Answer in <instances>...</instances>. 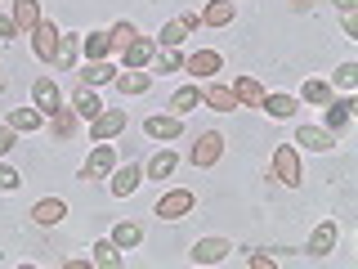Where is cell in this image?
<instances>
[{"label": "cell", "instance_id": "obj_1", "mask_svg": "<svg viewBox=\"0 0 358 269\" xmlns=\"http://www.w3.org/2000/svg\"><path fill=\"white\" fill-rule=\"evenodd\" d=\"M112 166H117V153H112V144L103 139V144H94V153H90V162L81 166V179L90 184V179H103Z\"/></svg>", "mask_w": 358, "mask_h": 269}, {"label": "cell", "instance_id": "obj_2", "mask_svg": "<svg viewBox=\"0 0 358 269\" xmlns=\"http://www.w3.org/2000/svg\"><path fill=\"white\" fill-rule=\"evenodd\" d=\"M188 157H193V166H215L220 157H224V134L220 130H206L193 144V153H188Z\"/></svg>", "mask_w": 358, "mask_h": 269}, {"label": "cell", "instance_id": "obj_3", "mask_svg": "<svg viewBox=\"0 0 358 269\" xmlns=\"http://www.w3.org/2000/svg\"><path fill=\"white\" fill-rule=\"evenodd\" d=\"M121 130H126V112H121V108H103L94 121H90L94 144H103V139H112V134H121Z\"/></svg>", "mask_w": 358, "mask_h": 269}, {"label": "cell", "instance_id": "obj_4", "mask_svg": "<svg viewBox=\"0 0 358 269\" xmlns=\"http://www.w3.org/2000/svg\"><path fill=\"white\" fill-rule=\"evenodd\" d=\"M273 179H278V184H287V188H296V184H300V157L291 153L287 144L273 153Z\"/></svg>", "mask_w": 358, "mask_h": 269}, {"label": "cell", "instance_id": "obj_5", "mask_svg": "<svg viewBox=\"0 0 358 269\" xmlns=\"http://www.w3.org/2000/svg\"><path fill=\"white\" fill-rule=\"evenodd\" d=\"M31 45H36V59L54 63V59H59V27L41 18V22H36V32H31Z\"/></svg>", "mask_w": 358, "mask_h": 269}, {"label": "cell", "instance_id": "obj_6", "mask_svg": "<svg viewBox=\"0 0 358 269\" xmlns=\"http://www.w3.org/2000/svg\"><path fill=\"white\" fill-rule=\"evenodd\" d=\"M188 211H193V193H188V188H175V193H166L157 202V216L162 220H184Z\"/></svg>", "mask_w": 358, "mask_h": 269}, {"label": "cell", "instance_id": "obj_7", "mask_svg": "<svg viewBox=\"0 0 358 269\" xmlns=\"http://www.w3.org/2000/svg\"><path fill=\"white\" fill-rule=\"evenodd\" d=\"M31 99H36V108H41V112H50V117L63 108V95H59V85H54L50 76H41V81L31 85Z\"/></svg>", "mask_w": 358, "mask_h": 269}, {"label": "cell", "instance_id": "obj_8", "mask_svg": "<svg viewBox=\"0 0 358 269\" xmlns=\"http://www.w3.org/2000/svg\"><path fill=\"white\" fill-rule=\"evenodd\" d=\"M296 144H305V149H313V153H331L336 149V134L322 130V126H300L296 130Z\"/></svg>", "mask_w": 358, "mask_h": 269}, {"label": "cell", "instance_id": "obj_9", "mask_svg": "<svg viewBox=\"0 0 358 269\" xmlns=\"http://www.w3.org/2000/svg\"><path fill=\"white\" fill-rule=\"evenodd\" d=\"M229 251H233V247L224 242V238H201V242L193 247V261H197V265H220Z\"/></svg>", "mask_w": 358, "mask_h": 269}, {"label": "cell", "instance_id": "obj_10", "mask_svg": "<svg viewBox=\"0 0 358 269\" xmlns=\"http://www.w3.org/2000/svg\"><path fill=\"white\" fill-rule=\"evenodd\" d=\"M197 27V14H179V18H171L162 27V45H184V36Z\"/></svg>", "mask_w": 358, "mask_h": 269}, {"label": "cell", "instance_id": "obj_11", "mask_svg": "<svg viewBox=\"0 0 358 269\" xmlns=\"http://www.w3.org/2000/svg\"><path fill=\"white\" fill-rule=\"evenodd\" d=\"M220 67H224V59H220V54H215V50H197V54H193V59H188V63H184V72H193V76H215V72H220Z\"/></svg>", "mask_w": 358, "mask_h": 269}, {"label": "cell", "instance_id": "obj_12", "mask_svg": "<svg viewBox=\"0 0 358 269\" xmlns=\"http://www.w3.org/2000/svg\"><path fill=\"white\" fill-rule=\"evenodd\" d=\"M233 99H238V104H246V108H260V104H264V85L255 81V76H238Z\"/></svg>", "mask_w": 358, "mask_h": 269}, {"label": "cell", "instance_id": "obj_13", "mask_svg": "<svg viewBox=\"0 0 358 269\" xmlns=\"http://www.w3.org/2000/svg\"><path fill=\"white\" fill-rule=\"evenodd\" d=\"M179 130H184L179 117H148L143 121V134H152V139H179Z\"/></svg>", "mask_w": 358, "mask_h": 269}, {"label": "cell", "instance_id": "obj_14", "mask_svg": "<svg viewBox=\"0 0 358 269\" xmlns=\"http://www.w3.org/2000/svg\"><path fill=\"white\" fill-rule=\"evenodd\" d=\"M268 117H278V121H287V117H296L300 104H296V95H264V104H260Z\"/></svg>", "mask_w": 358, "mask_h": 269}, {"label": "cell", "instance_id": "obj_15", "mask_svg": "<svg viewBox=\"0 0 358 269\" xmlns=\"http://www.w3.org/2000/svg\"><path fill=\"white\" fill-rule=\"evenodd\" d=\"M63 216H67V207H63L59 198H45V202H36V207H31V220L45 224V229H50V224H59Z\"/></svg>", "mask_w": 358, "mask_h": 269}, {"label": "cell", "instance_id": "obj_16", "mask_svg": "<svg viewBox=\"0 0 358 269\" xmlns=\"http://www.w3.org/2000/svg\"><path fill=\"white\" fill-rule=\"evenodd\" d=\"M5 126H14V130H41L45 126V112L41 108H14L5 117Z\"/></svg>", "mask_w": 358, "mask_h": 269}, {"label": "cell", "instance_id": "obj_17", "mask_svg": "<svg viewBox=\"0 0 358 269\" xmlns=\"http://www.w3.org/2000/svg\"><path fill=\"white\" fill-rule=\"evenodd\" d=\"M331 247H336V224H331V220H322L318 229H313V238H309V256H318V261H322Z\"/></svg>", "mask_w": 358, "mask_h": 269}, {"label": "cell", "instance_id": "obj_18", "mask_svg": "<svg viewBox=\"0 0 358 269\" xmlns=\"http://www.w3.org/2000/svg\"><path fill=\"white\" fill-rule=\"evenodd\" d=\"M152 54H157V45H152L148 36H134V41L126 45V63H130V67H148Z\"/></svg>", "mask_w": 358, "mask_h": 269}, {"label": "cell", "instance_id": "obj_19", "mask_svg": "<svg viewBox=\"0 0 358 269\" xmlns=\"http://www.w3.org/2000/svg\"><path fill=\"white\" fill-rule=\"evenodd\" d=\"M139 179H143L139 166H121V171L112 175V193H117V198H130L134 188H139Z\"/></svg>", "mask_w": 358, "mask_h": 269}, {"label": "cell", "instance_id": "obj_20", "mask_svg": "<svg viewBox=\"0 0 358 269\" xmlns=\"http://www.w3.org/2000/svg\"><path fill=\"white\" fill-rule=\"evenodd\" d=\"M36 22H41L36 0H18V5H14V27L18 32H36Z\"/></svg>", "mask_w": 358, "mask_h": 269}, {"label": "cell", "instance_id": "obj_21", "mask_svg": "<svg viewBox=\"0 0 358 269\" xmlns=\"http://www.w3.org/2000/svg\"><path fill=\"white\" fill-rule=\"evenodd\" d=\"M350 112H354L350 99H331V104H327V130H331V134L345 130V126H350Z\"/></svg>", "mask_w": 358, "mask_h": 269}, {"label": "cell", "instance_id": "obj_22", "mask_svg": "<svg viewBox=\"0 0 358 269\" xmlns=\"http://www.w3.org/2000/svg\"><path fill=\"white\" fill-rule=\"evenodd\" d=\"M117 81L121 95H143L148 90V72H139V67H130V72H121V76H112Z\"/></svg>", "mask_w": 358, "mask_h": 269}, {"label": "cell", "instance_id": "obj_23", "mask_svg": "<svg viewBox=\"0 0 358 269\" xmlns=\"http://www.w3.org/2000/svg\"><path fill=\"white\" fill-rule=\"evenodd\" d=\"M201 22H206V27H224V22H233V5H229V0H210V5L201 9Z\"/></svg>", "mask_w": 358, "mask_h": 269}, {"label": "cell", "instance_id": "obj_24", "mask_svg": "<svg viewBox=\"0 0 358 269\" xmlns=\"http://www.w3.org/2000/svg\"><path fill=\"white\" fill-rule=\"evenodd\" d=\"M201 99H206V104L215 108V112H238V99H233V90H229V85H210Z\"/></svg>", "mask_w": 358, "mask_h": 269}, {"label": "cell", "instance_id": "obj_25", "mask_svg": "<svg viewBox=\"0 0 358 269\" xmlns=\"http://www.w3.org/2000/svg\"><path fill=\"white\" fill-rule=\"evenodd\" d=\"M72 112H76V117H85V121H94L99 112H103V104H99V99L90 95V85H85V90H76V99H72Z\"/></svg>", "mask_w": 358, "mask_h": 269}, {"label": "cell", "instance_id": "obj_26", "mask_svg": "<svg viewBox=\"0 0 358 269\" xmlns=\"http://www.w3.org/2000/svg\"><path fill=\"white\" fill-rule=\"evenodd\" d=\"M94 265H99V269H117V265H121V247L112 242V238L94 242Z\"/></svg>", "mask_w": 358, "mask_h": 269}, {"label": "cell", "instance_id": "obj_27", "mask_svg": "<svg viewBox=\"0 0 358 269\" xmlns=\"http://www.w3.org/2000/svg\"><path fill=\"white\" fill-rule=\"evenodd\" d=\"M184 63H188V59L179 54V45H166L162 54H152V67H157V72H179Z\"/></svg>", "mask_w": 358, "mask_h": 269}, {"label": "cell", "instance_id": "obj_28", "mask_svg": "<svg viewBox=\"0 0 358 269\" xmlns=\"http://www.w3.org/2000/svg\"><path fill=\"white\" fill-rule=\"evenodd\" d=\"M112 242H117V247H139L143 242V229L134 220H121L117 229H112Z\"/></svg>", "mask_w": 358, "mask_h": 269}, {"label": "cell", "instance_id": "obj_29", "mask_svg": "<svg viewBox=\"0 0 358 269\" xmlns=\"http://www.w3.org/2000/svg\"><path fill=\"white\" fill-rule=\"evenodd\" d=\"M175 162H179V157H175L171 149H162V153H157L152 162H148V179H166V175H175Z\"/></svg>", "mask_w": 358, "mask_h": 269}, {"label": "cell", "instance_id": "obj_30", "mask_svg": "<svg viewBox=\"0 0 358 269\" xmlns=\"http://www.w3.org/2000/svg\"><path fill=\"white\" fill-rule=\"evenodd\" d=\"M108 50H112L108 32H90V36H85V54H90V63H103V59H108Z\"/></svg>", "mask_w": 358, "mask_h": 269}, {"label": "cell", "instance_id": "obj_31", "mask_svg": "<svg viewBox=\"0 0 358 269\" xmlns=\"http://www.w3.org/2000/svg\"><path fill=\"white\" fill-rule=\"evenodd\" d=\"M300 95H305L309 104H322V108L331 104V85L322 81V76H309V81H305V90H300Z\"/></svg>", "mask_w": 358, "mask_h": 269}, {"label": "cell", "instance_id": "obj_32", "mask_svg": "<svg viewBox=\"0 0 358 269\" xmlns=\"http://www.w3.org/2000/svg\"><path fill=\"white\" fill-rule=\"evenodd\" d=\"M197 104H201V90H197V85H179V90H175V99H171V108H175V112H193Z\"/></svg>", "mask_w": 358, "mask_h": 269}, {"label": "cell", "instance_id": "obj_33", "mask_svg": "<svg viewBox=\"0 0 358 269\" xmlns=\"http://www.w3.org/2000/svg\"><path fill=\"white\" fill-rule=\"evenodd\" d=\"M112 76H117V72H112V63H90L85 72H81V81L85 85H103V81H112Z\"/></svg>", "mask_w": 358, "mask_h": 269}, {"label": "cell", "instance_id": "obj_34", "mask_svg": "<svg viewBox=\"0 0 358 269\" xmlns=\"http://www.w3.org/2000/svg\"><path fill=\"white\" fill-rule=\"evenodd\" d=\"M72 130H76V112H72V108H59V112H54V134H59V139H67Z\"/></svg>", "mask_w": 358, "mask_h": 269}, {"label": "cell", "instance_id": "obj_35", "mask_svg": "<svg viewBox=\"0 0 358 269\" xmlns=\"http://www.w3.org/2000/svg\"><path fill=\"white\" fill-rule=\"evenodd\" d=\"M76 54H81V45H76V36H63V32H59V63H67V67H72V63H76Z\"/></svg>", "mask_w": 358, "mask_h": 269}, {"label": "cell", "instance_id": "obj_36", "mask_svg": "<svg viewBox=\"0 0 358 269\" xmlns=\"http://www.w3.org/2000/svg\"><path fill=\"white\" fill-rule=\"evenodd\" d=\"M134 36H139V32H134V27H130V22H117V27H112V32H108V41H112V50H117V45H121V50H126V45H130Z\"/></svg>", "mask_w": 358, "mask_h": 269}, {"label": "cell", "instance_id": "obj_37", "mask_svg": "<svg viewBox=\"0 0 358 269\" xmlns=\"http://www.w3.org/2000/svg\"><path fill=\"white\" fill-rule=\"evenodd\" d=\"M336 85H341V90H354L358 85V63H341V67H336Z\"/></svg>", "mask_w": 358, "mask_h": 269}, {"label": "cell", "instance_id": "obj_38", "mask_svg": "<svg viewBox=\"0 0 358 269\" xmlns=\"http://www.w3.org/2000/svg\"><path fill=\"white\" fill-rule=\"evenodd\" d=\"M278 261H282V256H268V251H246V265H251V269H273Z\"/></svg>", "mask_w": 358, "mask_h": 269}, {"label": "cell", "instance_id": "obj_39", "mask_svg": "<svg viewBox=\"0 0 358 269\" xmlns=\"http://www.w3.org/2000/svg\"><path fill=\"white\" fill-rule=\"evenodd\" d=\"M18 184H22V179H18V171H14V166H5V162H0V188L9 193V188H18Z\"/></svg>", "mask_w": 358, "mask_h": 269}, {"label": "cell", "instance_id": "obj_40", "mask_svg": "<svg viewBox=\"0 0 358 269\" xmlns=\"http://www.w3.org/2000/svg\"><path fill=\"white\" fill-rule=\"evenodd\" d=\"M14 149V126H0V157Z\"/></svg>", "mask_w": 358, "mask_h": 269}, {"label": "cell", "instance_id": "obj_41", "mask_svg": "<svg viewBox=\"0 0 358 269\" xmlns=\"http://www.w3.org/2000/svg\"><path fill=\"white\" fill-rule=\"evenodd\" d=\"M14 32H18V27H14V18H5V14H0V41H5V36H14Z\"/></svg>", "mask_w": 358, "mask_h": 269}, {"label": "cell", "instance_id": "obj_42", "mask_svg": "<svg viewBox=\"0 0 358 269\" xmlns=\"http://www.w3.org/2000/svg\"><path fill=\"white\" fill-rule=\"evenodd\" d=\"M345 32H350V36H358V18H354V9H345Z\"/></svg>", "mask_w": 358, "mask_h": 269}, {"label": "cell", "instance_id": "obj_43", "mask_svg": "<svg viewBox=\"0 0 358 269\" xmlns=\"http://www.w3.org/2000/svg\"><path fill=\"white\" fill-rule=\"evenodd\" d=\"M336 5H341V9H354V5H358V0H336Z\"/></svg>", "mask_w": 358, "mask_h": 269}, {"label": "cell", "instance_id": "obj_44", "mask_svg": "<svg viewBox=\"0 0 358 269\" xmlns=\"http://www.w3.org/2000/svg\"><path fill=\"white\" fill-rule=\"evenodd\" d=\"M0 265H5V256H0Z\"/></svg>", "mask_w": 358, "mask_h": 269}]
</instances>
